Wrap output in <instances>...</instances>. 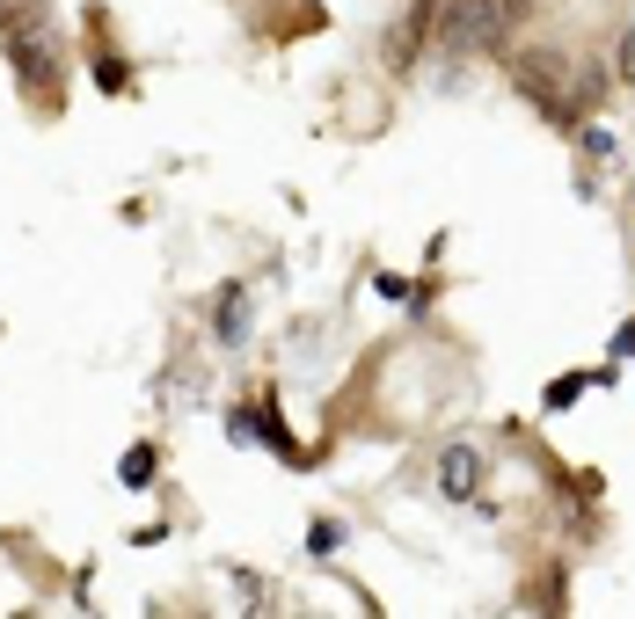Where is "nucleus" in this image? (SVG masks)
Listing matches in <instances>:
<instances>
[{"mask_svg": "<svg viewBox=\"0 0 635 619\" xmlns=\"http://www.w3.org/2000/svg\"><path fill=\"white\" fill-rule=\"evenodd\" d=\"M0 51H8V66L23 81V96L37 110H59L66 96V66H59V29L37 0H0Z\"/></svg>", "mask_w": 635, "mask_h": 619, "instance_id": "f257e3e1", "label": "nucleus"}, {"mask_svg": "<svg viewBox=\"0 0 635 619\" xmlns=\"http://www.w3.org/2000/svg\"><path fill=\"white\" fill-rule=\"evenodd\" d=\"M504 29H512L504 0H445V15H439V45L467 59V51H497V45H504Z\"/></svg>", "mask_w": 635, "mask_h": 619, "instance_id": "f03ea898", "label": "nucleus"}, {"mask_svg": "<svg viewBox=\"0 0 635 619\" xmlns=\"http://www.w3.org/2000/svg\"><path fill=\"white\" fill-rule=\"evenodd\" d=\"M431 29H439V0H410V15L388 29V66H394V73H410V66H416V51L431 45Z\"/></svg>", "mask_w": 635, "mask_h": 619, "instance_id": "7ed1b4c3", "label": "nucleus"}, {"mask_svg": "<svg viewBox=\"0 0 635 619\" xmlns=\"http://www.w3.org/2000/svg\"><path fill=\"white\" fill-rule=\"evenodd\" d=\"M518 88H526L540 110H562V88H577V81H570V66H562V59L526 51V59H518Z\"/></svg>", "mask_w": 635, "mask_h": 619, "instance_id": "20e7f679", "label": "nucleus"}, {"mask_svg": "<svg viewBox=\"0 0 635 619\" xmlns=\"http://www.w3.org/2000/svg\"><path fill=\"white\" fill-rule=\"evenodd\" d=\"M439 481H445V496H453V503H467L475 488H483V453L453 445V453H445V467H439Z\"/></svg>", "mask_w": 635, "mask_h": 619, "instance_id": "39448f33", "label": "nucleus"}, {"mask_svg": "<svg viewBox=\"0 0 635 619\" xmlns=\"http://www.w3.org/2000/svg\"><path fill=\"white\" fill-rule=\"evenodd\" d=\"M212 335H220V343H242V335H248V299H242V292H220V321H212Z\"/></svg>", "mask_w": 635, "mask_h": 619, "instance_id": "423d86ee", "label": "nucleus"}, {"mask_svg": "<svg viewBox=\"0 0 635 619\" xmlns=\"http://www.w3.org/2000/svg\"><path fill=\"white\" fill-rule=\"evenodd\" d=\"M124 481H132V488H147V481H154V453H147V445L124 453Z\"/></svg>", "mask_w": 635, "mask_h": 619, "instance_id": "0eeeda50", "label": "nucleus"}, {"mask_svg": "<svg viewBox=\"0 0 635 619\" xmlns=\"http://www.w3.org/2000/svg\"><path fill=\"white\" fill-rule=\"evenodd\" d=\"M570 401H577V372H570V380H555V386H548V408H570Z\"/></svg>", "mask_w": 635, "mask_h": 619, "instance_id": "6e6552de", "label": "nucleus"}]
</instances>
